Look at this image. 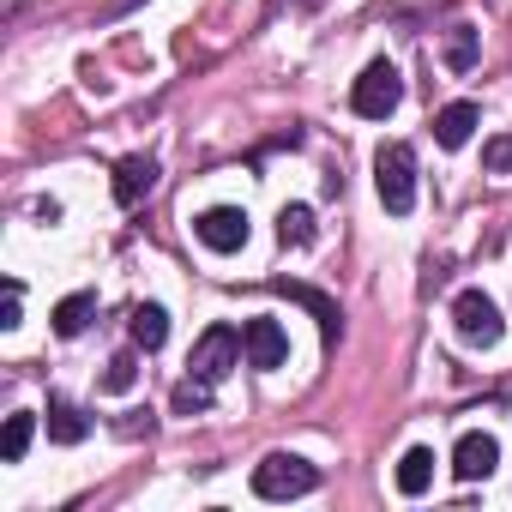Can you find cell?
<instances>
[{
	"instance_id": "cell-1",
	"label": "cell",
	"mask_w": 512,
	"mask_h": 512,
	"mask_svg": "<svg viewBox=\"0 0 512 512\" xmlns=\"http://www.w3.org/2000/svg\"><path fill=\"white\" fill-rule=\"evenodd\" d=\"M314 488H320V470L302 452H266L253 464V494L260 500H296V494H314Z\"/></svg>"
},
{
	"instance_id": "cell-2",
	"label": "cell",
	"mask_w": 512,
	"mask_h": 512,
	"mask_svg": "<svg viewBox=\"0 0 512 512\" xmlns=\"http://www.w3.org/2000/svg\"><path fill=\"white\" fill-rule=\"evenodd\" d=\"M374 187H380V205L392 217H404L416 205V151L404 139H392V145L374 151Z\"/></svg>"
},
{
	"instance_id": "cell-3",
	"label": "cell",
	"mask_w": 512,
	"mask_h": 512,
	"mask_svg": "<svg viewBox=\"0 0 512 512\" xmlns=\"http://www.w3.org/2000/svg\"><path fill=\"white\" fill-rule=\"evenodd\" d=\"M398 103H404V79H398V67H392V61H368L362 79L350 85V109H356L362 121H386Z\"/></svg>"
},
{
	"instance_id": "cell-4",
	"label": "cell",
	"mask_w": 512,
	"mask_h": 512,
	"mask_svg": "<svg viewBox=\"0 0 512 512\" xmlns=\"http://www.w3.org/2000/svg\"><path fill=\"white\" fill-rule=\"evenodd\" d=\"M452 326H458V338H464L470 350H494L500 332H506V320H500V308L488 302V290H458V296H452Z\"/></svg>"
},
{
	"instance_id": "cell-5",
	"label": "cell",
	"mask_w": 512,
	"mask_h": 512,
	"mask_svg": "<svg viewBox=\"0 0 512 512\" xmlns=\"http://www.w3.org/2000/svg\"><path fill=\"white\" fill-rule=\"evenodd\" d=\"M241 356H247V350H241V332H235V326H205L199 344H193V356H187V368L217 386L229 368H241Z\"/></svg>"
},
{
	"instance_id": "cell-6",
	"label": "cell",
	"mask_w": 512,
	"mask_h": 512,
	"mask_svg": "<svg viewBox=\"0 0 512 512\" xmlns=\"http://www.w3.org/2000/svg\"><path fill=\"white\" fill-rule=\"evenodd\" d=\"M193 235H199L211 253H241V247H247V235H253V223H247V211H241V205H211V211H199V217H193Z\"/></svg>"
},
{
	"instance_id": "cell-7",
	"label": "cell",
	"mask_w": 512,
	"mask_h": 512,
	"mask_svg": "<svg viewBox=\"0 0 512 512\" xmlns=\"http://www.w3.org/2000/svg\"><path fill=\"white\" fill-rule=\"evenodd\" d=\"M241 350H247V368H260V374H272V368L290 362V338H284V326L272 314H253L241 326Z\"/></svg>"
},
{
	"instance_id": "cell-8",
	"label": "cell",
	"mask_w": 512,
	"mask_h": 512,
	"mask_svg": "<svg viewBox=\"0 0 512 512\" xmlns=\"http://www.w3.org/2000/svg\"><path fill=\"white\" fill-rule=\"evenodd\" d=\"M494 464H500V440H494V434H482V428L458 434V446H452L458 482H482V476H494Z\"/></svg>"
},
{
	"instance_id": "cell-9",
	"label": "cell",
	"mask_w": 512,
	"mask_h": 512,
	"mask_svg": "<svg viewBox=\"0 0 512 512\" xmlns=\"http://www.w3.org/2000/svg\"><path fill=\"white\" fill-rule=\"evenodd\" d=\"M157 187V157H121L115 163V205H139Z\"/></svg>"
},
{
	"instance_id": "cell-10",
	"label": "cell",
	"mask_w": 512,
	"mask_h": 512,
	"mask_svg": "<svg viewBox=\"0 0 512 512\" xmlns=\"http://www.w3.org/2000/svg\"><path fill=\"white\" fill-rule=\"evenodd\" d=\"M476 121H482V109H476V103H446V109L434 115V139H440L446 151H458V145H470Z\"/></svg>"
},
{
	"instance_id": "cell-11",
	"label": "cell",
	"mask_w": 512,
	"mask_h": 512,
	"mask_svg": "<svg viewBox=\"0 0 512 512\" xmlns=\"http://www.w3.org/2000/svg\"><path fill=\"white\" fill-rule=\"evenodd\" d=\"M278 290H284L290 302H302V308H308V314L320 320V332H326V344H332V338L344 332V314H338V302H332V296H320V290H308V284H290V278H284Z\"/></svg>"
},
{
	"instance_id": "cell-12",
	"label": "cell",
	"mask_w": 512,
	"mask_h": 512,
	"mask_svg": "<svg viewBox=\"0 0 512 512\" xmlns=\"http://www.w3.org/2000/svg\"><path fill=\"white\" fill-rule=\"evenodd\" d=\"M91 314H97V290H73V296H61V302H55V314H49V320H55V332H61V338H79V332L91 326Z\"/></svg>"
},
{
	"instance_id": "cell-13",
	"label": "cell",
	"mask_w": 512,
	"mask_h": 512,
	"mask_svg": "<svg viewBox=\"0 0 512 512\" xmlns=\"http://www.w3.org/2000/svg\"><path fill=\"white\" fill-rule=\"evenodd\" d=\"M85 434H91V416L79 404H67V398H49V440L55 446H79Z\"/></svg>"
},
{
	"instance_id": "cell-14",
	"label": "cell",
	"mask_w": 512,
	"mask_h": 512,
	"mask_svg": "<svg viewBox=\"0 0 512 512\" xmlns=\"http://www.w3.org/2000/svg\"><path fill=\"white\" fill-rule=\"evenodd\" d=\"M428 482H434V452L428 446H410L398 458V494H428Z\"/></svg>"
},
{
	"instance_id": "cell-15",
	"label": "cell",
	"mask_w": 512,
	"mask_h": 512,
	"mask_svg": "<svg viewBox=\"0 0 512 512\" xmlns=\"http://www.w3.org/2000/svg\"><path fill=\"white\" fill-rule=\"evenodd\" d=\"M163 338H169V314L157 302H139L133 308V344L139 350H163Z\"/></svg>"
},
{
	"instance_id": "cell-16",
	"label": "cell",
	"mask_w": 512,
	"mask_h": 512,
	"mask_svg": "<svg viewBox=\"0 0 512 512\" xmlns=\"http://www.w3.org/2000/svg\"><path fill=\"white\" fill-rule=\"evenodd\" d=\"M31 434H37V416H31V410H13V416H7V434H0V458L19 464V458L31 452Z\"/></svg>"
},
{
	"instance_id": "cell-17",
	"label": "cell",
	"mask_w": 512,
	"mask_h": 512,
	"mask_svg": "<svg viewBox=\"0 0 512 512\" xmlns=\"http://www.w3.org/2000/svg\"><path fill=\"white\" fill-rule=\"evenodd\" d=\"M169 410H175V416H205V410H211V380H199V374H187V380L175 386V398H169Z\"/></svg>"
},
{
	"instance_id": "cell-18",
	"label": "cell",
	"mask_w": 512,
	"mask_h": 512,
	"mask_svg": "<svg viewBox=\"0 0 512 512\" xmlns=\"http://www.w3.org/2000/svg\"><path fill=\"white\" fill-rule=\"evenodd\" d=\"M278 235H284V247H308L314 241V211L308 205H284L278 211Z\"/></svg>"
},
{
	"instance_id": "cell-19",
	"label": "cell",
	"mask_w": 512,
	"mask_h": 512,
	"mask_svg": "<svg viewBox=\"0 0 512 512\" xmlns=\"http://www.w3.org/2000/svg\"><path fill=\"white\" fill-rule=\"evenodd\" d=\"M446 67H452V73H470V67H476V31H470V25L452 31V43H446Z\"/></svg>"
},
{
	"instance_id": "cell-20",
	"label": "cell",
	"mask_w": 512,
	"mask_h": 512,
	"mask_svg": "<svg viewBox=\"0 0 512 512\" xmlns=\"http://www.w3.org/2000/svg\"><path fill=\"white\" fill-rule=\"evenodd\" d=\"M133 386H139V356L121 350V356L103 368V392H133Z\"/></svg>"
},
{
	"instance_id": "cell-21",
	"label": "cell",
	"mask_w": 512,
	"mask_h": 512,
	"mask_svg": "<svg viewBox=\"0 0 512 512\" xmlns=\"http://www.w3.org/2000/svg\"><path fill=\"white\" fill-rule=\"evenodd\" d=\"M482 169H488V175H512V133H494V139L482 145Z\"/></svg>"
},
{
	"instance_id": "cell-22",
	"label": "cell",
	"mask_w": 512,
	"mask_h": 512,
	"mask_svg": "<svg viewBox=\"0 0 512 512\" xmlns=\"http://www.w3.org/2000/svg\"><path fill=\"white\" fill-rule=\"evenodd\" d=\"M25 320V302H19V284H7V308H0V332H19Z\"/></svg>"
}]
</instances>
